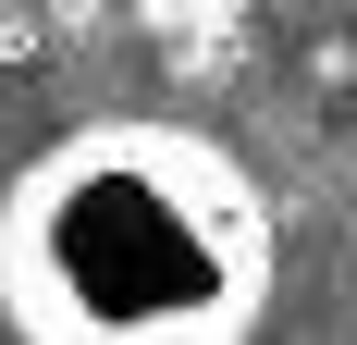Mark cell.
Here are the masks:
<instances>
[{
  "mask_svg": "<svg viewBox=\"0 0 357 345\" xmlns=\"http://www.w3.org/2000/svg\"><path fill=\"white\" fill-rule=\"evenodd\" d=\"M185 25H234V13H247V0H173Z\"/></svg>",
  "mask_w": 357,
  "mask_h": 345,
  "instance_id": "7a4b0ae2",
  "label": "cell"
},
{
  "mask_svg": "<svg viewBox=\"0 0 357 345\" xmlns=\"http://www.w3.org/2000/svg\"><path fill=\"white\" fill-rule=\"evenodd\" d=\"M345 247H357V222H345Z\"/></svg>",
  "mask_w": 357,
  "mask_h": 345,
  "instance_id": "3957f363",
  "label": "cell"
},
{
  "mask_svg": "<svg viewBox=\"0 0 357 345\" xmlns=\"http://www.w3.org/2000/svg\"><path fill=\"white\" fill-rule=\"evenodd\" d=\"M271 309V210L185 124H86L0 198L13 345H247Z\"/></svg>",
  "mask_w": 357,
  "mask_h": 345,
  "instance_id": "6da1fadb",
  "label": "cell"
}]
</instances>
